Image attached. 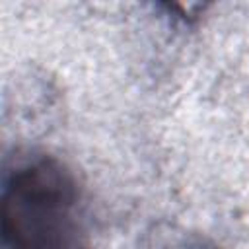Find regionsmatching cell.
Segmentation results:
<instances>
[{"label": "cell", "instance_id": "6da1fadb", "mask_svg": "<svg viewBox=\"0 0 249 249\" xmlns=\"http://www.w3.org/2000/svg\"><path fill=\"white\" fill-rule=\"evenodd\" d=\"M84 187L56 156L33 152L2 175V249H80L84 239Z\"/></svg>", "mask_w": 249, "mask_h": 249}]
</instances>
